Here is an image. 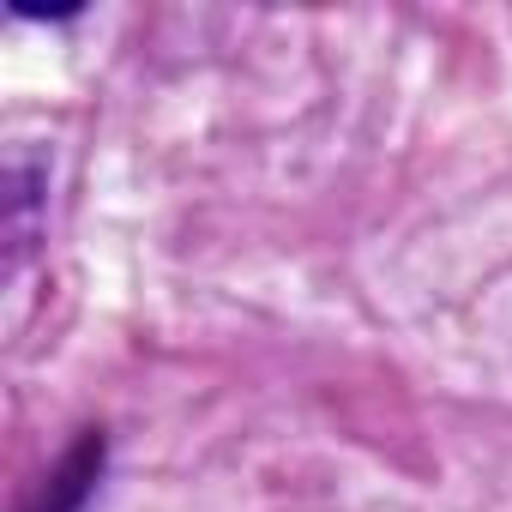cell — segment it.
I'll return each mask as SVG.
<instances>
[{"instance_id": "6da1fadb", "label": "cell", "mask_w": 512, "mask_h": 512, "mask_svg": "<svg viewBox=\"0 0 512 512\" xmlns=\"http://www.w3.org/2000/svg\"><path fill=\"white\" fill-rule=\"evenodd\" d=\"M103 464H109V434L103 428H79V440L61 452V464L43 476L37 500L25 512H85L97 482H103Z\"/></svg>"}]
</instances>
